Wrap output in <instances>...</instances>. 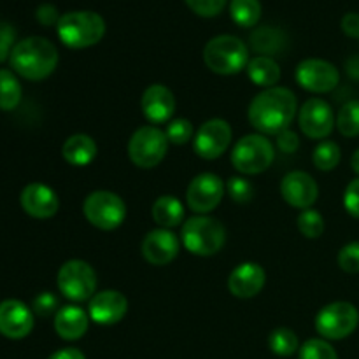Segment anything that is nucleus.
Listing matches in <instances>:
<instances>
[{
    "mask_svg": "<svg viewBox=\"0 0 359 359\" xmlns=\"http://www.w3.org/2000/svg\"><path fill=\"white\" fill-rule=\"evenodd\" d=\"M140 109L151 125L170 121L175 112V97L163 84H151L140 98Z\"/></svg>",
    "mask_w": 359,
    "mask_h": 359,
    "instance_id": "21",
    "label": "nucleus"
},
{
    "mask_svg": "<svg viewBox=\"0 0 359 359\" xmlns=\"http://www.w3.org/2000/svg\"><path fill=\"white\" fill-rule=\"evenodd\" d=\"M265 283L266 273L263 266L255 262H245L231 270L230 277H228V290L233 297L248 300V298H255L256 294L262 293Z\"/></svg>",
    "mask_w": 359,
    "mask_h": 359,
    "instance_id": "19",
    "label": "nucleus"
},
{
    "mask_svg": "<svg viewBox=\"0 0 359 359\" xmlns=\"http://www.w3.org/2000/svg\"><path fill=\"white\" fill-rule=\"evenodd\" d=\"M48 359H86V356L79 349H76V347H65V349L53 353Z\"/></svg>",
    "mask_w": 359,
    "mask_h": 359,
    "instance_id": "44",
    "label": "nucleus"
},
{
    "mask_svg": "<svg viewBox=\"0 0 359 359\" xmlns=\"http://www.w3.org/2000/svg\"><path fill=\"white\" fill-rule=\"evenodd\" d=\"M276 160V147L265 135L251 133L235 144L231 151V163L241 174L256 175L269 170Z\"/></svg>",
    "mask_w": 359,
    "mask_h": 359,
    "instance_id": "6",
    "label": "nucleus"
},
{
    "mask_svg": "<svg viewBox=\"0 0 359 359\" xmlns=\"http://www.w3.org/2000/svg\"><path fill=\"white\" fill-rule=\"evenodd\" d=\"M128 311V300L116 290H105L95 293L88 305V316L91 321L102 326H111L121 321Z\"/></svg>",
    "mask_w": 359,
    "mask_h": 359,
    "instance_id": "18",
    "label": "nucleus"
},
{
    "mask_svg": "<svg viewBox=\"0 0 359 359\" xmlns=\"http://www.w3.org/2000/svg\"><path fill=\"white\" fill-rule=\"evenodd\" d=\"M35 16H37L39 23L44 25V27L58 25L60 21L58 11H56V7L51 6V4H42V6L37 9V13H35Z\"/></svg>",
    "mask_w": 359,
    "mask_h": 359,
    "instance_id": "42",
    "label": "nucleus"
},
{
    "mask_svg": "<svg viewBox=\"0 0 359 359\" xmlns=\"http://www.w3.org/2000/svg\"><path fill=\"white\" fill-rule=\"evenodd\" d=\"M207 69L219 76H233L249 65V49L235 35H217L203 48Z\"/></svg>",
    "mask_w": 359,
    "mask_h": 359,
    "instance_id": "4",
    "label": "nucleus"
},
{
    "mask_svg": "<svg viewBox=\"0 0 359 359\" xmlns=\"http://www.w3.org/2000/svg\"><path fill=\"white\" fill-rule=\"evenodd\" d=\"M193 125L189 119L179 118L174 119L167 125V130H165V135H167L168 142L175 144V146H182V144L189 142L193 137Z\"/></svg>",
    "mask_w": 359,
    "mask_h": 359,
    "instance_id": "34",
    "label": "nucleus"
},
{
    "mask_svg": "<svg viewBox=\"0 0 359 359\" xmlns=\"http://www.w3.org/2000/svg\"><path fill=\"white\" fill-rule=\"evenodd\" d=\"M224 189L226 188H224L223 181L216 174L203 172V174L196 175L189 182L188 191H186L189 209L200 216L212 212L223 200Z\"/></svg>",
    "mask_w": 359,
    "mask_h": 359,
    "instance_id": "12",
    "label": "nucleus"
},
{
    "mask_svg": "<svg viewBox=\"0 0 359 359\" xmlns=\"http://www.w3.org/2000/svg\"><path fill=\"white\" fill-rule=\"evenodd\" d=\"M60 293L72 302H86L97 291V273L93 266L83 259H69L63 263L56 277Z\"/></svg>",
    "mask_w": 359,
    "mask_h": 359,
    "instance_id": "9",
    "label": "nucleus"
},
{
    "mask_svg": "<svg viewBox=\"0 0 359 359\" xmlns=\"http://www.w3.org/2000/svg\"><path fill=\"white\" fill-rule=\"evenodd\" d=\"M90 326V316L79 305L60 307L55 316V332L63 340H79Z\"/></svg>",
    "mask_w": 359,
    "mask_h": 359,
    "instance_id": "22",
    "label": "nucleus"
},
{
    "mask_svg": "<svg viewBox=\"0 0 359 359\" xmlns=\"http://www.w3.org/2000/svg\"><path fill=\"white\" fill-rule=\"evenodd\" d=\"M298 359H339V354L325 339H311L300 347Z\"/></svg>",
    "mask_w": 359,
    "mask_h": 359,
    "instance_id": "33",
    "label": "nucleus"
},
{
    "mask_svg": "<svg viewBox=\"0 0 359 359\" xmlns=\"http://www.w3.org/2000/svg\"><path fill=\"white\" fill-rule=\"evenodd\" d=\"M297 114V95L284 86L266 88L249 104L248 118L258 132L279 135Z\"/></svg>",
    "mask_w": 359,
    "mask_h": 359,
    "instance_id": "1",
    "label": "nucleus"
},
{
    "mask_svg": "<svg viewBox=\"0 0 359 359\" xmlns=\"http://www.w3.org/2000/svg\"><path fill=\"white\" fill-rule=\"evenodd\" d=\"M231 20L242 28H251L262 18V2L259 0H231Z\"/></svg>",
    "mask_w": 359,
    "mask_h": 359,
    "instance_id": "28",
    "label": "nucleus"
},
{
    "mask_svg": "<svg viewBox=\"0 0 359 359\" xmlns=\"http://www.w3.org/2000/svg\"><path fill=\"white\" fill-rule=\"evenodd\" d=\"M297 224L300 233L307 238H319L323 235V231H325V219L314 209L302 210V214L297 219Z\"/></svg>",
    "mask_w": 359,
    "mask_h": 359,
    "instance_id": "32",
    "label": "nucleus"
},
{
    "mask_svg": "<svg viewBox=\"0 0 359 359\" xmlns=\"http://www.w3.org/2000/svg\"><path fill=\"white\" fill-rule=\"evenodd\" d=\"M231 142V126L224 119L214 118L200 125L195 133V153L203 160H216Z\"/></svg>",
    "mask_w": 359,
    "mask_h": 359,
    "instance_id": "14",
    "label": "nucleus"
},
{
    "mask_svg": "<svg viewBox=\"0 0 359 359\" xmlns=\"http://www.w3.org/2000/svg\"><path fill=\"white\" fill-rule=\"evenodd\" d=\"M14 39H16V32L9 23H0V63L6 62L13 53Z\"/></svg>",
    "mask_w": 359,
    "mask_h": 359,
    "instance_id": "39",
    "label": "nucleus"
},
{
    "mask_svg": "<svg viewBox=\"0 0 359 359\" xmlns=\"http://www.w3.org/2000/svg\"><path fill=\"white\" fill-rule=\"evenodd\" d=\"M34 330V312L20 300L0 302V335L21 340Z\"/></svg>",
    "mask_w": 359,
    "mask_h": 359,
    "instance_id": "16",
    "label": "nucleus"
},
{
    "mask_svg": "<svg viewBox=\"0 0 359 359\" xmlns=\"http://www.w3.org/2000/svg\"><path fill=\"white\" fill-rule=\"evenodd\" d=\"M56 32L67 48H91L105 35V21L93 11H72L60 16Z\"/></svg>",
    "mask_w": 359,
    "mask_h": 359,
    "instance_id": "3",
    "label": "nucleus"
},
{
    "mask_svg": "<svg viewBox=\"0 0 359 359\" xmlns=\"http://www.w3.org/2000/svg\"><path fill=\"white\" fill-rule=\"evenodd\" d=\"M297 83L311 93H330L340 83V72L333 63L321 58H307L298 63Z\"/></svg>",
    "mask_w": 359,
    "mask_h": 359,
    "instance_id": "11",
    "label": "nucleus"
},
{
    "mask_svg": "<svg viewBox=\"0 0 359 359\" xmlns=\"http://www.w3.org/2000/svg\"><path fill=\"white\" fill-rule=\"evenodd\" d=\"M248 76L258 86L273 88L280 79V67L270 56H255L249 60L248 65Z\"/></svg>",
    "mask_w": 359,
    "mask_h": 359,
    "instance_id": "25",
    "label": "nucleus"
},
{
    "mask_svg": "<svg viewBox=\"0 0 359 359\" xmlns=\"http://www.w3.org/2000/svg\"><path fill=\"white\" fill-rule=\"evenodd\" d=\"M269 347L276 356L280 358H290L293 356L297 351H300L297 333L291 332L290 328L273 330L269 337Z\"/></svg>",
    "mask_w": 359,
    "mask_h": 359,
    "instance_id": "29",
    "label": "nucleus"
},
{
    "mask_svg": "<svg viewBox=\"0 0 359 359\" xmlns=\"http://www.w3.org/2000/svg\"><path fill=\"white\" fill-rule=\"evenodd\" d=\"M153 219L156 221V224H160L161 228H170L179 226L184 219V207H182L181 200H177L172 195H163L160 198H156V202L153 203Z\"/></svg>",
    "mask_w": 359,
    "mask_h": 359,
    "instance_id": "24",
    "label": "nucleus"
},
{
    "mask_svg": "<svg viewBox=\"0 0 359 359\" xmlns=\"http://www.w3.org/2000/svg\"><path fill=\"white\" fill-rule=\"evenodd\" d=\"M340 158H342L340 146L333 140H323L314 149V154H312V161H314L316 168L323 172L335 170L340 163Z\"/></svg>",
    "mask_w": 359,
    "mask_h": 359,
    "instance_id": "30",
    "label": "nucleus"
},
{
    "mask_svg": "<svg viewBox=\"0 0 359 359\" xmlns=\"http://www.w3.org/2000/svg\"><path fill=\"white\" fill-rule=\"evenodd\" d=\"M20 202L25 212L35 219H49L60 209L58 195L49 186L41 184V182H32L25 186Z\"/></svg>",
    "mask_w": 359,
    "mask_h": 359,
    "instance_id": "20",
    "label": "nucleus"
},
{
    "mask_svg": "<svg viewBox=\"0 0 359 359\" xmlns=\"http://www.w3.org/2000/svg\"><path fill=\"white\" fill-rule=\"evenodd\" d=\"M286 44V35L283 30L272 27H262L252 32L251 48L259 56H272L276 53L283 51Z\"/></svg>",
    "mask_w": 359,
    "mask_h": 359,
    "instance_id": "26",
    "label": "nucleus"
},
{
    "mask_svg": "<svg viewBox=\"0 0 359 359\" xmlns=\"http://www.w3.org/2000/svg\"><path fill=\"white\" fill-rule=\"evenodd\" d=\"M168 139L158 126L146 125L133 132L128 140V156L139 168H154L167 156Z\"/></svg>",
    "mask_w": 359,
    "mask_h": 359,
    "instance_id": "8",
    "label": "nucleus"
},
{
    "mask_svg": "<svg viewBox=\"0 0 359 359\" xmlns=\"http://www.w3.org/2000/svg\"><path fill=\"white\" fill-rule=\"evenodd\" d=\"M189 9L202 18H214L224 9L226 0H184Z\"/></svg>",
    "mask_w": 359,
    "mask_h": 359,
    "instance_id": "37",
    "label": "nucleus"
},
{
    "mask_svg": "<svg viewBox=\"0 0 359 359\" xmlns=\"http://www.w3.org/2000/svg\"><path fill=\"white\" fill-rule=\"evenodd\" d=\"M342 30L344 34L349 37L359 39V14L356 13H347L342 18Z\"/></svg>",
    "mask_w": 359,
    "mask_h": 359,
    "instance_id": "43",
    "label": "nucleus"
},
{
    "mask_svg": "<svg viewBox=\"0 0 359 359\" xmlns=\"http://www.w3.org/2000/svg\"><path fill=\"white\" fill-rule=\"evenodd\" d=\"M280 195L294 209L307 210L318 202L319 186L307 172L293 170L280 181Z\"/></svg>",
    "mask_w": 359,
    "mask_h": 359,
    "instance_id": "15",
    "label": "nucleus"
},
{
    "mask_svg": "<svg viewBox=\"0 0 359 359\" xmlns=\"http://www.w3.org/2000/svg\"><path fill=\"white\" fill-rule=\"evenodd\" d=\"M11 67L28 81H42L55 72L58 49L46 37H27L16 42L9 56Z\"/></svg>",
    "mask_w": 359,
    "mask_h": 359,
    "instance_id": "2",
    "label": "nucleus"
},
{
    "mask_svg": "<svg viewBox=\"0 0 359 359\" xmlns=\"http://www.w3.org/2000/svg\"><path fill=\"white\" fill-rule=\"evenodd\" d=\"M335 125L344 137L359 135V100H349L340 107Z\"/></svg>",
    "mask_w": 359,
    "mask_h": 359,
    "instance_id": "31",
    "label": "nucleus"
},
{
    "mask_svg": "<svg viewBox=\"0 0 359 359\" xmlns=\"http://www.w3.org/2000/svg\"><path fill=\"white\" fill-rule=\"evenodd\" d=\"M21 84L13 70H0V111H14L21 102Z\"/></svg>",
    "mask_w": 359,
    "mask_h": 359,
    "instance_id": "27",
    "label": "nucleus"
},
{
    "mask_svg": "<svg viewBox=\"0 0 359 359\" xmlns=\"http://www.w3.org/2000/svg\"><path fill=\"white\" fill-rule=\"evenodd\" d=\"M351 167H353V170L359 175V149L354 151L353 158H351Z\"/></svg>",
    "mask_w": 359,
    "mask_h": 359,
    "instance_id": "45",
    "label": "nucleus"
},
{
    "mask_svg": "<svg viewBox=\"0 0 359 359\" xmlns=\"http://www.w3.org/2000/svg\"><path fill=\"white\" fill-rule=\"evenodd\" d=\"M181 242L191 255L214 256L226 242V230L216 217L207 214L189 217L182 223Z\"/></svg>",
    "mask_w": 359,
    "mask_h": 359,
    "instance_id": "5",
    "label": "nucleus"
},
{
    "mask_svg": "<svg viewBox=\"0 0 359 359\" xmlns=\"http://www.w3.org/2000/svg\"><path fill=\"white\" fill-rule=\"evenodd\" d=\"M179 248H181V242L174 231L167 230V228H158L144 237L140 251L147 263L163 266L177 258Z\"/></svg>",
    "mask_w": 359,
    "mask_h": 359,
    "instance_id": "17",
    "label": "nucleus"
},
{
    "mask_svg": "<svg viewBox=\"0 0 359 359\" xmlns=\"http://www.w3.org/2000/svg\"><path fill=\"white\" fill-rule=\"evenodd\" d=\"M226 191L233 202L248 203L251 202L252 195H255V186L245 177H231L226 182Z\"/></svg>",
    "mask_w": 359,
    "mask_h": 359,
    "instance_id": "35",
    "label": "nucleus"
},
{
    "mask_svg": "<svg viewBox=\"0 0 359 359\" xmlns=\"http://www.w3.org/2000/svg\"><path fill=\"white\" fill-rule=\"evenodd\" d=\"M339 266L347 273H359V242L344 245L339 252Z\"/></svg>",
    "mask_w": 359,
    "mask_h": 359,
    "instance_id": "36",
    "label": "nucleus"
},
{
    "mask_svg": "<svg viewBox=\"0 0 359 359\" xmlns=\"http://www.w3.org/2000/svg\"><path fill=\"white\" fill-rule=\"evenodd\" d=\"M32 309L37 316L41 318H49V316L55 314L60 311L58 307V298L51 293V291H44V293L37 294L34 298V304H32Z\"/></svg>",
    "mask_w": 359,
    "mask_h": 359,
    "instance_id": "38",
    "label": "nucleus"
},
{
    "mask_svg": "<svg viewBox=\"0 0 359 359\" xmlns=\"http://www.w3.org/2000/svg\"><path fill=\"white\" fill-rule=\"evenodd\" d=\"M97 142L90 135H86V133L70 135L63 142L62 147L63 160L69 165H72V167H86V165H90L97 158Z\"/></svg>",
    "mask_w": 359,
    "mask_h": 359,
    "instance_id": "23",
    "label": "nucleus"
},
{
    "mask_svg": "<svg viewBox=\"0 0 359 359\" xmlns=\"http://www.w3.org/2000/svg\"><path fill=\"white\" fill-rule=\"evenodd\" d=\"M344 207L351 216L359 219V177L347 184L346 193H344Z\"/></svg>",
    "mask_w": 359,
    "mask_h": 359,
    "instance_id": "40",
    "label": "nucleus"
},
{
    "mask_svg": "<svg viewBox=\"0 0 359 359\" xmlns=\"http://www.w3.org/2000/svg\"><path fill=\"white\" fill-rule=\"evenodd\" d=\"M277 146H279V149L286 154L297 153V149L300 147V139H298L297 133L291 132L290 128H286L277 135Z\"/></svg>",
    "mask_w": 359,
    "mask_h": 359,
    "instance_id": "41",
    "label": "nucleus"
},
{
    "mask_svg": "<svg viewBox=\"0 0 359 359\" xmlns=\"http://www.w3.org/2000/svg\"><path fill=\"white\" fill-rule=\"evenodd\" d=\"M335 114L332 105L323 98H309L300 109L298 125L309 139L321 140L332 135L335 128Z\"/></svg>",
    "mask_w": 359,
    "mask_h": 359,
    "instance_id": "13",
    "label": "nucleus"
},
{
    "mask_svg": "<svg viewBox=\"0 0 359 359\" xmlns=\"http://www.w3.org/2000/svg\"><path fill=\"white\" fill-rule=\"evenodd\" d=\"M84 217L91 226L98 230L111 231L121 226L126 217V205L123 198L107 189L90 193L83 203Z\"/></svg>",
    "mask_w": 359,
    "mask_h": 359,
    "instance_id": "7",
    "label": "nucleus"
},
{
    "mask_svg": "<svg viewBox=\"0 0 359 359\" xmlns=\"http://www.w3.org/2000/svg\"><path fill=\"white\" fill-rule=\"evenodd\" d=\"M359 325V312L349 302H333L316 316V330L325 340H342L353 335Z\"/></svg>",
    "mask_w": 359,
    "mask_h": 359,
    "instance_id": "10",
    "label": "nucleus"
}]
</instances>
